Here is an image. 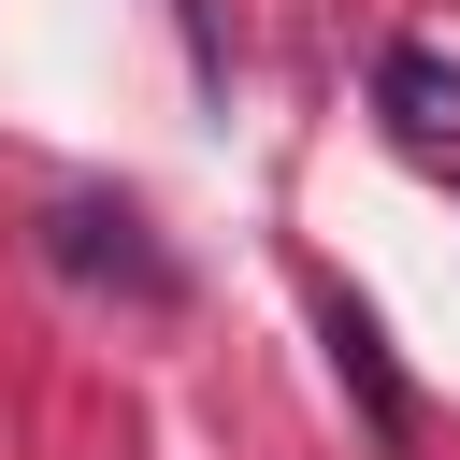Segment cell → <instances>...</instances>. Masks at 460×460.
<instances>
[{"label": "cell", "mask_w": 460, "mask_h": 460, "mask_svg": "<svg viewBox=\"0 0 460 460\" xmlns=\"http://www.w3.org/2000/svg\"><path fill=\"white\" fill-rule=\"evenodd\" d=\"M374 101H388V129H402V144H460V58L388 43V58H374Z\"/></svg>", "instance_id": "obj_2"}, {"label": "cell", "mask_w": 460, "mask_h": 460, "mask_svg": "<svg viewBox=\"0 0 460 460\" xmlns=\"http://www.w3.org/2000/svg\"><path fill=\"white\" fill-rule=\"evenodd\" d=\"M58 259H72V273H115L129 302H172V259L144 244V216H101V201H58Z\"/></svg>", "instance_id": "obj_1"}]
</instances>
